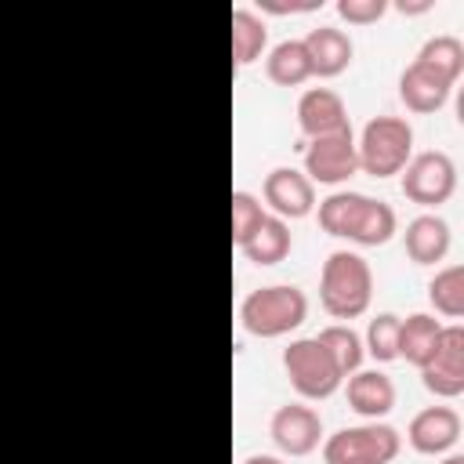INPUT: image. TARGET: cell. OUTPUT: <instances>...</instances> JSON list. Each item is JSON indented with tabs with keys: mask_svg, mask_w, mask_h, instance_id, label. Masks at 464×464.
Segmentation results:
<instances>
[{
	"mask_svg": "<svg viewBox=\"0 0 464 464\" xmlns=\"http://www.w3.org/2000/svg\"><path fill=\"white\" fill-rule=\"evenodd\" d=\"M373 297V272L366 265V257L352 254V250H334L323 261V276H319V301L334 319H355L370 308Z\"/></svg>",
	"mask_w": 464,
	"mask_h": 464,
	"instance_id": "1",
	"label": "cell"
},
{
	"mask_svg": "<svg viewBox=\"0 0 464 464\" xmlns=\"http://www.w3.org/2000/svg\"><path fill=\"white\" fill-rule=\"evenodd\" d=\"M304 315H308V297H304V290H297L290 283L257 286L239 304L243 330L254 337H265V341L297 330L304 323Z\"/></svg>",
	"mask_w": 464,
	"mask_h": 464,
	"instance_id": "2",
	"label": "cell"
},
{
	"mask_svg": "<svg viewBox=\"0 0 464 464\" xmlns=\"http://www.w3.org/2000/svg\"><path fill=\"white\" fill-rule=\"evenodd\" d=\"M413 152V127L399 116H373L362 127V138L355 145L359 167L370 178H392L410 163Z\"/></svg>",
	"mask_w": 464,
	"mask_h": 464,
	"instance_id": "3",
	"label": "cell"
},
{
	"mask_svg": "<svg viewBox=\"0 0 464 464\" xmlns=\"http://www.w3.org/2000/svg\"><path fill=\"white\" fill-rule=\"evenodd\" d=\"M283 366H286V377H290L294 392L304 395V399H330L344 381L341 370L334 366V359L326 355V348L315 337L290 341L286 352H283Z\"/></svg>",
	"mask_w": 464,
	"mask_h": 464,
	"instance_id": "4",
	"label": "cell"
},
{
	"mask_svg": "<svg viewBox=\"0 0 464 464\" xmlns=\"http://www.w3.org/2000/svg\"><path fill=\"white\" fill-rule=\"evenodd\" d=\"M395 453H399V431L381 420H370L359 428H341L323 446L326 464H388V460H395Z\"/></svg>",
	"mask_w": 464,
	"mask_h": 464,
	"instance_id": "5",
	"label": "cell"
},
{
	"mask_svg": "<svg viewBox=\"0 0 464 464\" xmlns=\"http://www.w3.org/2000/svg\"><path fill=\"white\" fill-rule=\"evenodd\" d=\"M399 174H402V196L410 203H420V207H439L457 188V167L439 149H428V152L410 156V163Z\"/></svg>",
	"mask_w": 464,
	"mask_h": 464,
	"instance_id": "6",
	"label": "cell"
},
{
	"mask_svg": "<svg viewBox=\"0 0 464 464\" xmlns=\"http://www.w3.org/2000/svg\"><path fill=\"white\" fill-rule=\"evenodd\" d=\"M359 170V156H355V138L352 127L312 138V145L304 149V178L315 185H341Z\"/></svg>",
	"mask_w": 464,
	"mask_h": 464,
	"instance_id": "7",
	"label": "cell"
},
{
	"mask_svg": "<svg viewBox=\"0 0 464 464\" xmlns=\"http://www.w3.org/2000/svg\"><path fill=\"white\" fill-rule=\"evenodd\" d=\"M420 381L431 395L457 399L464 392V330L460 326H442V341L435 355L420 366Z\"/></svg>",
	"mask_w": 464,
	"mask_h": 464,
	"instance_id": "8",
	"label": "cell"
},
{
	"mask_svg": "<svg viewBox=\"0 0 464 464\" xmlns=\"http://www.w3.org/2000/svg\"><path fill=\"white\" fill-rule=\"evenodd\" d=\"M268 435L272 442L286 453V457H304L319 446L323 439V420L312 406H301V402H286L272 413L268 420Z\"/></svg>",
	"mask_w": 464,
	"mask_h": 464,
	"instance_id": "9",
	"label": "cell"
},
{
	"mask_svg": "<svg viewBox=\"0 0 464 464\" xmlns=\"http://www.w3.org/2000/svg\"><path fill=\"white\" fill-rule=\"evenodd\" d=\"M265 203L276 210V218H290V221H297V218H308L312 214V207H315V185L301 174V170H294V167H276V170H268V178H265Z\"/></svg>",
	"mask_w": 464,
	"mask_h": 464,
	"instance_id": "10",
	"label": "cell"
},
{
	"mask_svg": "<svg viewBox=\"0 0 464 464\" xmlns=\"http://www.w3.org/2000/svg\"><path fill=\"white\" fill-rule=\"evenodd\" d=\"M297 127L308 138H323V134L344 130L348 127L344 98L337 91H330V87H308L297 98Z\"/></svg>",
	"mask_w": 464,
	"mask_h": 464,
	"instance_id": "11",
	"label": "cell"
},
{
	"mask_svg": "<svg viewBox=\"0 0 464 464\" xmlns=\"http://www.w3.org/2000/svg\"><path fill=\"white\" fill-rule=\"evenodd\" d=\"M406 439L417 453H428V457L446 453L460 439V417L450 406H428V410L413 413V420L406 428Z\"/></svg>",
	"mask_w": 464,
	"mask_h": 464,
	"instance_id": "12",
	"label": "cell"
},
{
	"mask_svg": "<svg viewBox=\"0 0 464 464\" xmlns=\"http://www.w3.org/2000/svg\"><path fill=\"white\" fill-rule=\"evenodd\" d=\"M304 51H308V62H312V76H341L348 65H352V40L348 33L334 29V25H319V29H308V36L301 40Z\"/></svg>",
	"mask_w": 464,
	"mask_h": 464,
	"instance_id": "13",
	"label": "cell"
},
{
	"mask_svg": "<svg viewBox=\"0 0 464 464\" xmlns=\"http://www.w3.org/2000/svg\"><path fill=\"white\" fill-rule=\"evenodd\" d=\"M450 87L453 83H446L439 72H431L417 58L399 76V98L406 102L410 112H439L446 105V98H450Z\"/></svg>",
	"mask_w": 464,
	"mask_h": 464,
	"instance_id": "14",
	"label": "cell"
},
{
	"mask_svg": "<svg viewBox=\"0 0 464 464\" xmlns=\"http://www.w3.org/2000/svg\"><path fill=\"white\" fill-rule=\"evenodd\" d=\"M348 406L359 417H366V420H381L395 406V384H392V377L381 373V370H355L348 377Z\"/></svg>",
	"mask_w": 464,
	"mask_h": 464,
	"instance_id": "15",
	"label": "cell"
},
{
	"mask_svg": "<svg viewBox=\"0 0 464 464\" xmlns=\"http://www.w3.org/2000/svg\"><path fill=\"white\" fill-rule=\"evenodd\" d=\"M406 254L413 265H435L450 250V225L439 214H417L402 232Z\"/></svg>",
	"mask_w": 464,
	"mask_h": 464,
	"instance_id": "16",
	"label": "cell"
},
{
	"mask_svg": "<svg viewBox=\"0 0 464 464\" xmlns=\"http://www.w3.org/2000/svg\"><path fill=\"white\" fill-rule=\"evenodd\" d=\"M442 341V323L424 315V312H413L406 319H399V359H406L410 366H424L435 348Z\"/></svg>",
	"mask_w": 464,
	"mask_h": 464,
	"instance_id": "17",
	"label": "cell"
},
{
	"mask_svg": "<svg viewBox=\"0 0 464 464\" xmlns=\"http://www.w3.org/2000/svg\"><path fill=\"white\" fill-rule=\"evenodd\" d=\"M392 236H395V210H392L384 199L362 196V199H359V210H355V218H352L348 239L359 243V246H384Z\"/></svg>",
	"mask_w": 464,
	"mask_h": 464,
	"instance_id": "18",
	"label": "cell"
},
{
	"mask_svg": "<svg viewBox=\"0 0 464 464\" xmlns=\"http://www.w3.org/2000/svg\"><path fill=\"white\" fill-rule=\"evenodd\" d=\"M239 250L254 265H279L290 254V228H286V221L276 218V214H265L257 221V228L239 243Z\"/></svg>",
	"mask_w": 464,
	"mask_h": 464,
	"instance_id": "19",
	"label": "cell"
},
{
	"mask_svg": "<svg viewBox=\"0 0 464 464\" xmlns=\"http://www.w3.org/2000/svg\"><path fill=\"white\" fill-rule=\"evenodd\" d=\"M265 69H268V80L279 83V87H297L312 76V62H308V51H304L301 40L276 44L265 58Z\"/></svg>",
	"mask_w": 464,
	"mask_h": 464,
	"instance_id": "20",
	"label": "cell"
},
{
	"mask_svg": "<svg viewBox=\"0 0 464 464\" xmlns=\"http://www.w3.org/2000/svg\"><path fill=\"white\" fill-rule=\"evenodd\" d=\"M417 62L428 65L431 72H439L446 83H457V76L464 69V44L453 33H439V36L424 40V47L417 51Z\"/></svg>",
	"mask_w": 464,
	"mask_h": 464,
	"instance_id": "21",
	"label": "cell"
},
{
	"mask_svg": "<svg viewBox=\"0 0 464 464\" xmlns=\"http://www.w3.org/2000/svg\"><path fill=\"white\" fill-rule=\"evenodd\" d=\"M315 341L326 348V355L334 359V366L341 370V377H348V373L359 370V362H362V341H359V334L352 326H341V323L323 326L315 334Z\"/></svg>",
	"mask_w": 464,
	"mask_h": 464,
	"instance_id": "22",
	"label": "cell"
},
{
	"mask_svg": "<svg viewBox=\"0 0 464 464\" xmlns=\"http://www.w3.org/2000/svg\"><path fill=\"white\" fill-rule=\"evenodd\" d=\"M265 40H268V29L254 11H246V7L232 11V58H236V65H250L265 51Z\"/></svg>",
	"mask_w": 464,
	"mask_h": 464,
	"instance_id": "23",
	"label": "cell"
},
{
	"mask_svg": "<svg viewBox=\"0 0 464 464\" xmlns=\"http://www.w3.org/2000/svg\"><path fill=\"white\" fill-rule=\"evenodd\" d=\"M428 297H431L435 312H442L450 319L464 315V268L446 265L442 272H435V279L428 283Z\"/></svg>",
	"mask_w": 464,
	"mask_h": 464,
	"instance_id": "24",
	"label": "cell"
},
{
	"mask_svg": "<svg viewBox=\"0 0 464 464\" xmlns=\"http://www.w3.org/2000/svg\"><path fill=\"white\" fill-rule=\"evenodd\" d=\"M359 199L362 192H330L323 203H319V228L326 236H344L348 239V228H352V218L359 210Z\"/></svg>",
	"mask_w": 464,
	"mask_h": 464,
	"instance_id": "25",
	"label": "cell"
},
{
	"mask_svg": "<svg viewBox=\"0 0 464 464\" xmlns=\"http://www.w3.org/2000/svg\"><path fill=\"white\" fill-rule=\"evenodd\" d=\"M366 352L377 362L399 359V315L381 312L377 319H370V326H366Z\"/></svg>",
	"mask_w": 464,
	"mask_h": 464,
	"instance_id": "26",
	"label": "cell"
},
{
	"mask_svg": "<svg viewBox=\"0 0 464 464\" xmlns=\"http://www.w3.org/2000/svg\"><path fill=\"white\" fill-rule=\"evenodd\" d=\"M265 218V210H261V203L250 196V192H232V239H236V246L257 228V221Z\"/></svg>",
	"mask_w": 464,
	"mask_h": 464,
	"instance_id": "27",
	"label": "cell"
},
{
	"mask_svg": "<svg viewBox=\"0 0 464 464\" xmlns=\"http://www.w3.org/2000/svg\"><path fill=\"white\" fill-rule=\"evenodd\" d=\"M388 11L384 0H337V14L352 25H370Z\"/></svg>",
	"mask_w": 464,
	"mask_h": 464,
	"instance_id": "28",
	"label": "cell"
},
{
	"mask_svg": "<svg viewBox=\"0 0 464 464\" xmlns=\"http://www.w3.org/2000/svg\"><path fill=\"white\" fill-rule=\"evenodd\" d=\"M265 11H276V14H286V11H315V4H261Z\"/></svg>",
	"mask_w": 464,
	"mask_h": 464,
	"instance_id": "29",
	"label": "cell"
},
{
	"mask_svg": "<svg viewBox=\"0 0 464 464\" xmlns=\"http://www.w3.org/2000/svg\"><path fill=\"white\" fill-rule=\"evenodd\" d=\"M428 7H431L428 0H420V4H406V0H402V4H399L402 14H420V11H428Z\"/></svg>",
	"mask_w": 464,
	"mask_h": 464,
	"instance_id": "30",
	"label": "cell"
},
{
	"mask_svg": "<svg viewBox=\"0 0 464 464\" xmlns=\"http://www.w3.org/2000/svg\"><path fill=\"white\" fill-rule=\"evenodd\" d=\"M243 464H283L279 457H268V453H254V457H246Z\"/></svg>",
	"mask_w": 464,
	"mask_h": 464,
	"instance_id": "31",
	"label": "cell"
},
{
	"mask_svg": "<svg viewBox=\"0 0 464 464\" xmlns=\"http://www.w3.org/2000/svg\"><path fill=\"white\" fill-rule=\"evenodd\" d=\"M442 464H464V457H460V453H453V457H446Z\"/></svg>",
	"mask_w": 464,
	"mask_h": 464,
	"instance_id": "32",
	"label": "cell"
}]
</instances>
